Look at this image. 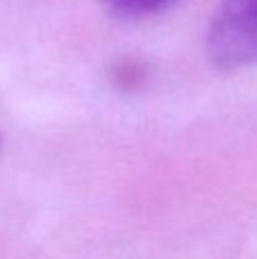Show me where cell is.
<instances>
[{
  "instance_id": "1",
  "label": "cell",
  "mask_w": 257,
  "mask_h": 259,
  "mask_svg": "<svg viewBox=\"0 0 257 259\" xmlns=\"http://www.w3.org/2000/svg\"><path fill=\"white\" fill-rule=\"evenodd\" d=\"M207 55L221 71L257 66V0H221L207 32Z\"/></svg>"
},
{
  "instance_id": "2",
  "label": "cell",
  "mask_w": 257,
  "mask_h": 259,
  "mask_svg": "<svg viewBox=\"0 0 257 259\" xmlns=\"http://www.w3.org/2000/svg\"><path fill=\"white\" fill-rule=\"evenodd\" d=\"M109 7L116 14H123V16H153V14H159L164 9H168L176 0H105Z\"/></svg>"
}]
</instances>
